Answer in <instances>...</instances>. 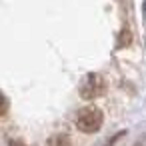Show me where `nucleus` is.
<instances>
[{
    "label": "nucleus",
    "instance_id": "39448f33",
    "mask_svg": "<svg viewBox=\"0 0 146 146\" xmlns=\"http://www.w3.org/2000/svg\"><path fill=\"white\" fill-rule=\"evenodd\" d=\"M132 40V34H130V30H122V36H120V42H118V46H124V44H128Z\"/></svg>",
    "mask_w": 146,
    "mask_h": 146
},
{
    "label": "nucleus",
    "instance_id": "f257e3e1",
    "mask_svg": "<svg viewBox=\"0 0 146 146\" xmlns=\"http://www.w3.org/2000/svg\"><path fill=\"white\" fill-rule=\"evenodd\" d=\"M74 122H76V128H78V130H82V132H86V134H92V132H98V130H100V126H102V122H104V116H102V112H100L98 108L86 106V108L78 110Z\"/></svg>",
    "mask_w": 146,
    "mask_h": 146
},
{
    "label": "nucleus",
    "instance_id": "423d86ee",
    "mask_svg": "<svg viewBox=\"0 0 146 146\" xmlns=\"http://www.w3.org/2000/svg\"><path fill=\"white\" fill-rule=\"evenodd\" d=\"M10 146H26V144H24V142H18V140H16V142H10Z\"/></svg>",
    "mask_w": 146,
    "mask_h": 146
},
{
    "label": "nucleus",
    "instance_id": "20e7f679",
    "mask_svg": "<svg viewBox=\"0 0 146 146\" xmlns=\"http://www.w3.org/2000/svg\"><path fill=\"white\" fill-rule=\"evenodd\" d=\"M6 110H8V98H6L2 92H0V116H4Z\"/></svg>",
    "mask_w": 146,
    "mask_h": 146
},
{
    "label": "nucleus",
    "instance_id": "7ed1b4c3",
    "mask_svg": "<svg viewBox=\"0 0 146 146\" xmlns=\"http://www.w3.org/2000/svg\"><path fill=\"white\" fill-rule=\"evenodd\" d=\"M48 146H70V138L66 134H56L50 138V144Z\"/></svg>",
    "mask_w": 146,
    "mask_h": 146
},
{
    "label": "nucleus",
    "instance_id": "f03ea898",
    "mask_svg": "<svg viewBox=\"0 0 146 146\" xmlns=\"http://www.w3.org/2000/svg\"><path fill=\"white\" fill-rule=\"evenodd\" d=\"M106 92V82L100 74H86L84 80L80 82V96L86 98V100H92V98H98Z\"/></svg>",
    "mask_w": 146,
    "mask_h": 146
}]
</instances>
